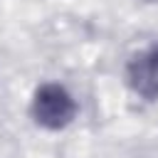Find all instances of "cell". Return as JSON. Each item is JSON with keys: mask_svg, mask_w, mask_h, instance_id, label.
<instances>
[{"mask_svg": "<svg viewBox=\"0 0 158 158\" xmlns=\"http://www.w3.org/2000/svg\"><path fill=\"white\" fill-rule=\"evenodd\" d=\"M32 111H35V118L42 126H47V128H62V126H67L74 118L77 104L67 94V89H62L57 84H44L35 94Z\"/></svg>", "mask_w": 158, "mask_h": 158, "instance_id": "1", "label": "cell"}, {"mask_svg": "<svg viewBox=\"0 0 158 158\" xmlns=\"http://www.w3.org/2000/svg\"><path fill=\"white\" fill-rule=\"evenodd\" d=\"M128 79H131V86L141 96L146 99L158 96V47H148L131 59Z\"/></svg>", "mask_w": 158, "mask_h": 158, "instance_id": "2", "label": "cell"}]
</instances>
